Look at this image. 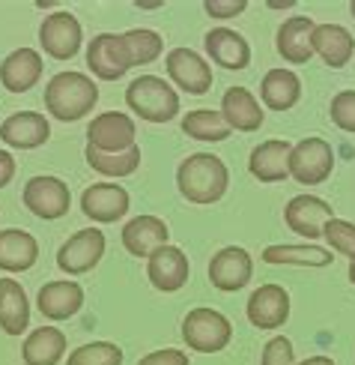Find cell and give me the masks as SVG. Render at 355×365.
Wrapping results in <instances>:
<instances>
[{
	"label": "cell",
	"mask_w": 355,
	"mask_h": 365,
	"mask_svg": "<svg viewBox=\"0 0 355 365\" xmlns=\"http://www.w3.org/2000/svg\"><path fill=\"white\" fill-rule=\"evenodd\" d=\"M227 165L212 153H194L182 159L176 168V189L189 204H218L227 195Z\"/></svg>",
	"instance_id": "1"
},
{
	"label": "cell",
	"mask_w": 355,
	"mask_h": 365,
	"mask_svg": "<svg viewBox=\"0 0 355 365\" xmlns=\"http://www.w3.org/2000/svg\"><path fill=\"white\" fill-rule=\"evenodd\" d=\"M99 102V84H92L90 75L84 72H57L45 84V108L54 120L75 123L87 117Z\"/></svg>",
	"instance_id": "2"
},
{
	"label": "cell",
	"mask_w": 355,
	"mask_h": 365,
	"mask_svg": "<svg viewBox=\"0 0 355 365\" xmlns=\"http://www.w3.org/2000/svg\"><path fill=\"white\" fill-rule=\"evenodd\" d=\"M126 105L147 123H171L179 114L176 90L159 75H141L126 87Z\"/></svg>",
	"instance_id": "3"
},
{
	"label": "cell",
	"mask_w": 355,
	"mask_h": 365,
	"mask_svg": "<svg viewBox=\"0 0 355 365\" xmlns=\"http://www.w3.org/2000/svg\"><path fill=\"white\" fill-rule=\"evenodd\" d=\"M182 339L197 354H218L230 344V339H233V327H230V321L221 312L200 306L185 314Z\"/></svg>",
	"instance_id": "4"
},
{
	"label": "cell",
	"mask_w": 355,
	"mask_h": 365,
	"mask_svg": "<svg viewBox=\"0 0 355 365\" xmlns=\"http://www.w3.org/2000/svg\"><path fill=\"white\" fill-rule=\"evenodd\" d=\"M334 171V150L326 138H302L299 144H292L290 153V177L302 182V186H319L326 182Z\"/></svg>",
	"instance_id": "5"
},
{
	"label": "cell",
	"mask_w": 355,
	"mask_h": 365,
	"mask_svg": "<svg viewBox=\"0 0 355 365\" xmlns=\"http://www.w3.org/2000/svg\"><path fill=\"white\" fill-rule=\"evenodd\" d=\"M134 120L122 111H105L96 114L87 126V147L102 150V153H126V150H134Z\"/></svg>",
	"instance_id": "6"
},
{
	"label": "cell",
	"mask_w": 355,
	"mask_h": 365,
	"mask_svg": "<svg viewBox=\"0 0 355 365\" xmlns=\"http://www.w3.org/2000/svg\"><path fill=\"white\" fill-rule=\"evenodd\" d=\"M21 201L33 216H39L45 222H54V219H63L69 212L72 192L60 177H33V180H27Z\"/></svg>",
	"instance_id": "7"
},
{
	"label": "cell",
	"mask_w": 355,
	"mask_h": 365,
	"mask_svg": "<svg viewBox=\"0 0 355 365\" xmlns=\"http://www.w3.org/2000/svg\"><path fill=\"white\" fill-rule=\"evenodd\" d=\"M87 66L99 81H117L132 69V54L122 34H99L87 45Z\"/></svg>",
	"instance_id": "8"
},
{
	"label": "cell",
	"mask_w": 355,
	"mask_h": 365,
	"mask_svg": "<svg viewBox=\"0 0 355 365\" xmlns=\"http://www.w3.org/2000/svg\"><path fill=\"white\" fill-rule=\"evenodd\" d=\"M81 21L72 12H51L39 24V45L54 60H72L81 51Z\"/></svg>",
	"instance_id": "9"
},
{
	"label": "cell",
	"mask_w": 355,
	"mask_h": 365,
	"mask_svg": "<svg viewBox=\"0 0 355 365\" xmlns=\"http://www.w3.org/2000/svg\"><path fill=\"white\" fill-rule=\"evenodd\" d=\"M164 69H167V78H171L179 90H185V93H191V96H203L206 90L212 87V66H209V60H203L191 48L167 51Z\"/></svg>",
	"instance_id": "10"
},
{
	"label": "cell",
	"mask_w": 355,
	"mask_h": 365,
	"mask_svg": "<svg viewBox=\"0 0 355 365\" xmlns=\"http://www.w3.org/2000/svg\"><path fill=\"white\" fill-rule=\"evenodd\" d=\"M105 255V234L99 227H84V231L72 234L57 252V267L66 272V276H81L90 272L102 261Z\"/></svg>",
	"instance_id": "11"
},
{
	"label": "cell",
	"mask_w": 355,
	"mask_h": 365,
	"mask_svg": "<svg viewBox=\"0 0 355 365\" xmlns=\"http://www.w3.org/2000/svg\"><path fill=\"white\" fill-rule=\"evenodd\" d=\"M132 197L120 182H92L81 195V210L84 216L99 222V225H111L120 222L129 212Z\"/></svg>",
	"instance_id": "12"
},
{
	"label": "cell",
	"mask_w": 355,
	"mask_h": 365,
	"mask_svg": "<svg viewBox=\"0 0 355 365\" xmlns=\"http://www.w3.org/2000/svg\"><path fill=\"white\" fill-rule=\"evenodd\" d=\"M334 219L332 204H326L317 195H296L284 207V222L290 231H296L304 240H319L326 231V222Z\"/></svg>",
	"instance_id": "13"
},
{
	"label": "cell",
	"mask_w": 355,
	"mask_h": 365,
	"mask_svg": "<svg viewBox=\"0 0 355 365\" xmlns=\"http://www.w3.org/2000/svg\"><path fill=\"white\" fill-rule=\"evenodd\" d=\"M251 276H254V261L242 246H227L212 255L209 282H212V287H218V291H224V294L242 291V287L251 282Z\"/></svg>",
	"instance_id": "14"
},
{
	"label": "cell",
	"mask_w": 355,
	"mask_h": 365,
	"mask_svg": "<svg viewBox=\"0 0 355 365\" xmlns=\"http://www.w3.org/2000/svg\"><path fill=\"white\" fill-rule=\"evenodd\" d=\"M147 276L152 282V287L156 291H164V294H176L179 287H185V282H189L191 276V264H189V257H185L182 249L176 246H161L159 252H152L149 255V261H147Z\"/></svg>",
	"instance_id": "15"
},
{
	"label": "cell",
	"mask_w": 355,
	"mask_h": 365,
	"mask_svg": "<svg viewBox=\"0 0 355 365\" xmlns=\"http://www.w3.org/2000/svg\"><path fill=\"white\" fill-rule=\"evenodd\" d=\"M51 123L39 111H15L0 123V141L15 150H36L48 144Z\"/></svg>",
	"instance_id": "16"
},
{
	"label": "cell",
	"mask_w": 355,
	"mask_h": 365,
	"mask_svg": "<svg viewBox=\"0 0 355 365\" xmlns=\"http://www.w3.org/2000/svg\"><path fill=\"white\" fill-rule=\"evenodd\" d=\"M245 314L257 329H277L290 317V294L281 284H260L248 297Z\"/></svg>",
	"instance_id": "17"
},
{
	"label": "cell",
	"mask_w": 355,
	"mask_h": 365,
	"mask_svg": "<svg viewBox=\"0 0 355 365\" xmlns=\"http://www.w3.org/2000/svg\"><path fill=\"white\" fill-rule=\"evenodd\" d=\"M36 306L48 321H69L84 306V287L72 279H57L39 287Z\"/></svg>",
	"instance_id": "18"
},
{
	"label": "cell",
	"mask_w": 355,
	"mask_h": 365,
	"mask_svg": "<svg viewBox=\"0 0 355 365\" xmlns=\"http://www.w3.org/2000/svg\"><path fill=\"white\" fill-rule=\"evenodd\" d=\"M167 237H171V227L159 216H134L122 227V246L134 257H147L152 252H159L161 246H167Z\"/></svg>",
	"instance_id": "19"
},
{
	"label": "cell",
	"mask_w": 355,
	"mask_h": 365,
	"mask_svg": "<svg viewBox=\"0 0 355 365\" xmlns=\"http://www.w3.org/2000/svg\"><path fill=\"white\" fill-rule=\"evenodd\" d=\"M206 54L212 63H218L221 69H248L251 63V45L242 34L230 27H215L203 39Z\"/></svg>",
	"instance_id": "20"
},
{
	"label": "cell",
	"mask_w": 355,
	"mask_h": 365,
	"mask_svg": "<svg viewBox=\"0 0 355 365\" xmlns=\"http://www.w3.org/2000/svg\"><path fill=\"white\" fill-rule=\"evenodd\" d=\"M45 69V60L33 48H15L4 63H0V84L9 93H27L33 84H39Z\"/></svg>",
	"instance_id": "21"
},
{
	"label": "cell",
	"mask_w": 355,
	"mask_h": 365,
	"mask_svg": "<svg viewBox=\"0 0 355 365\" xmlns=\"http://www.w3.org/2000/svg\"><path fill=\"white\" fill-rule=\"evenodd\" d=\"M314 21L307 15H290V19L277 27V54L290 63H307L314 57Z\"/></svg>",
	"instance_id": "22"
},
{
	"label": "cell",
	"mask_w": 355,
	"mask_h": 365,
	"mask_svg": "<svg viewBox=\"0 0 355 365\" xmlns=\"http://www.w3.org/2000/svg\"><path fill=\"white\" fill-rule=\"evenodd\" d=\"M290 153H292V144L290 141L269 138V141L257 144L251 150L248 171L260 182H281V180L290 177Z\"/></svg>",
	"instance_id": "23"
},
{
	"label": "cell",
	"mask_w": 355,
	"mask_h": 365,
	"mask_svg": "<svg viewBox=\"0 0 355 365\" xmlns=\"http://www.w3.org/2000/svg\"><path fill=\"white\" fill-rule=\"evenodd\" d=\"M221 114L230 129L236 132H257L263 126V108L248 87H227L221 96Z\"/></svg>",
	"instance_id": "24"
},
{
	"label": "cell",
	"mask_w": 355,
	"mask_h": 365,
	"mask_svg": "<svg viewBox=\"0 0 355 365\" xmlns=\"http://www.w3.org/2000/svg\"><path fill=\"white\" fill-rule=\"evenodd\" d=\"M314 54L332 69H344L355 54V36L344 24H317L314 27Z\"/></svg>",
	"instance_id": "25"
},
{
	"label": "cell",
	"mask_w": 355,
	"mask_h": 365,
	"mask_svg": "<svg viewBox=\"0 0 355 365\" xmlns=\"http://www.w3.org/2000/svg\"><path fill=\"white\" fill-rule=\"evenodd\" d=\"M39 261V242L33 234L21 227L0 231V269L4 272H27Z\"/></svg>",
	"instance_id": "26"
},
{
	"label": "cell",
	"mask_w": 355,
	"mask_h": 365,
	"mask_svg": "<svg viewBox=\"0 0 355 365\" xmlns=\"http://www.w3.org/2000/svg\"><path fill=\"white\" fill-rule=\"evenodd\" d=\"M260 99L272 111H290L302 99V78L290 69H269L260 81Z\"/></svg>",
	"instance_id": "27"
},
{
	"label": "cell",
	"mask_w": 355,
	"mask_h": 365,
	"mask_svg": "<svg viewBox=\"0 0 355 365\" xmlns=\"http://www.w3.org/2000/svg\"><path fill=\"white\" fill-rule=\"evenodd\" d=\"M30 327V302L15 279H0V329L6 336H21Z\"/></svg>",
	"instance_id": "28"
},
{
	"label": "cell",
	"mask_w": 355,
	"mask_h": 365,
	"mask_svg": "<svg viewBox=\"0 0 355 365\" xmlns=\"http://www.w3.org/2000/svg\"><path fill=\"white\" fill-rule=\"evenodd\" d=\"M63 356H66V336L57 327H39L21 344V359L27 365H57Z\"/></svg>",
	"instance_id": "29"
},
{
	"label": "cell",
	"mask_w": 355,
	"mask_h": 365,
	"mask_svg": "<svg viewBox=\"0 0 355 365\" xmlns=\"http://www.w3.org/2000/svg\"><path fill=\"white\" fill-rule=\"evenodd\" d=\"M332 249H322V246H266L260 252L266 264H275V267H284V264H292V267H311V269H319V267H329L332 264Z\"/></svg>",
	"instance_id": "30"
},
{
	"label": "cell",
	"mask_w": 355,
	"mask_h": 365,
	"mask_svg": "<svg viewBox=\"0 0 355 365\" xmlns=\"http://www.w3.org/2000/svg\"><path fill=\"white\" fill-rule=\"evenodd\" d=\"M182 132L194 141H224V138H230L233 129L227 126L221 111L197 108V111H189L182 117Z\"/></svg>",
	"instance_id": "31"
},
{
	"label": "cell",
	"mask_w": 355,
	"mask_h": 365,
	"mask_svg": "<svg viewBox=\"0 0 355 365\" xmlns=\"http://www.w3.org/2000/svg\"><path fill=\"white\" fill-rule=\"evenodd\" d=\"M87 165L96 174L102 177H132L137 168H141V147H134V150H126V153H102V150H92L87 147Z\"/></svg>",
	"instance_id": "32"
},
{
	"label": "cell",
	"mask_w": 355,
	"mask_h": 365,
	"mask_svg": "<svg viewBox=\"0 0 355 365\" xmlns=\"http://www.w3.org/2000/svg\"><path fill=\"white\" fill-rule=\"evenodd\" d=\"M129 45V54H132V66H147L152 60H159L164 51V42L156 30H147V27H134L129 34H122Z\"/></svg>",
	"instance_id": "33"
},
{
	"label": "cell",
	"mask_w": 355,
	"mask_h": 365,
	"mask_svg": "<svg viewBox=\"0 0 355 365\" xmlns=\"http://www.w3.org/2000/svg\"><path fill=\"white\" fill-rule=\"evenodd\" d=\"M66 365H122V351L111 341H90L75 347Z\"/></svg>",
	"instance_id": "34"
},
{
	"label": "cell",
	"mask_w": 355,
	"mask_h": 365,
	"mask_svg": "<svg viewBox=\"0 0 355 365\" xmlns=\"http://www.w3.org/2000/svg\"><path fill=\"white\" fill-rule=\"evenodd\" d=\"M322 237H326L329 249L349 257V264H355V225L352 222H344V219H332L326 222V231H322Z\"/></svg>",
	"instance_id": "35"
},
{
	"label": "cell",
	"mask_w": 355,
	"mask_h": 365,
	"mask_svg": "<svg viewBox=\"0 0 355 365\" xmlns=\"http://www.w3.org/2000/svg\"><path fill=\"white\" fill-rule=\"evenodd\" d=\"M329 114L337 129L355 135V90H341L337 96H332Z\"/></svg>",
	"instance_id": "36"
},
{
	"label": "cell",
	"mask_w": 355,
	"mask_h": 365,
	"mask_svg": "<svg viewBox=\"0 0 355 365\" xmlns=\"http://www.w3.org/2000/svg\"><path fill=\"white\" fill-rule=\"evenodd\" d=\"M260 365H296V356H292V341L284 336H275L263 354H260Z\"/></svg>",
	"instance_id": "37"
},
{
	"label": "cell",
	"mask_w": 355,
	"mask_h": 365,
	"mask_svg": "<svg viewBox=\"0 0 355 365\" xmlns=\"http://www.w3.org/2000/svg\"><path fill=\"white\" fill-rule=\"evenodd\" d=\"M203 9L212 19H236V15L248 9V4H245V0H206Z\"/></svg>",
	"instance_id": "38"
},
{
	"label": "cell",
	"mask_w": 355,
	"mask_h": 365,
	"mask_svg": "<svg viewBox=\"0 0 355 365\" xmlns=\"http://www.w3.org/2000/svg\"><path fill=\"white\" fill-rule=\"evenodd\" d=\"M137 365H189V354L176 351V347H164V351L147 354Z\"/></svg>",
	"instance_id": "39"
},
{
	"label": "cell",
	"mask_w": 355,
	"mask_h": 365,
	"mask_svg": "<svg viewBox=\"0 0 355 365\" xmlns=\"http://www.w3.org/2000/svg\"><path fill=\"white\" fill-rule=\"evenodd\" d=\"M12 177H15V159L6 150H0V189H6Z\"/></svg>",
	"instance_id": "40"
},
{
	"label": "cell",
	"mask_w": 355,
	"mask_h": 365,
	"mask_svg": "<svg viewBox=\"0 0 355 365\" xmlns=\"http://www.w3.org/2000/svg\"><path fill=\"white\" fill-rule=\"evenodd\" d=\"M296 365H334V359L332 356H307V359H302V362H296Z\"/></svg>",
	"instance_id": "41"
},
{
	"label": "cell",
	"mask_w": 355,
	"mask_h": 365,
	"mask_svg": "<svg viewBox=\"0 0 355 365\" xmlns=\"http://www.w3.org/2000/svg\"><path fill=\"white\" fill-rule=\"evenodd\" d=\"M137 6H141V9H159L161 0H152V4H141V0H137Z\"/></svg>",
	"instance_id": "42"
},
{
	"label": "cell",
	"mask_w": 355,
	"mask_h": 365,
	"mask_svg": "<svg viewBox=\"0 0 355 365\" xmlns=\"http://www.w3.org/2000/svg\"><path fill=\"white\" fill-rule=\"evenodd\" d=\"M349 282L355 284V264H349Z\"/></svg>",
	"instance_id": "43"
},
{
	"label": "cell",
	"mask_w": 355,
	"mask_h": 365,
	"mask_svg": "<svg viewBox=\"0 0 355 365\" xmlns=\"http://www.w3.org/2000/svg\"><path fill=\"white\" fill-rule=\"evenodd\" d=\"M349 12H352V15H355V0H352V4H349Z\"/></svg>",
	"instance_id": "44"
}]
</instances>
